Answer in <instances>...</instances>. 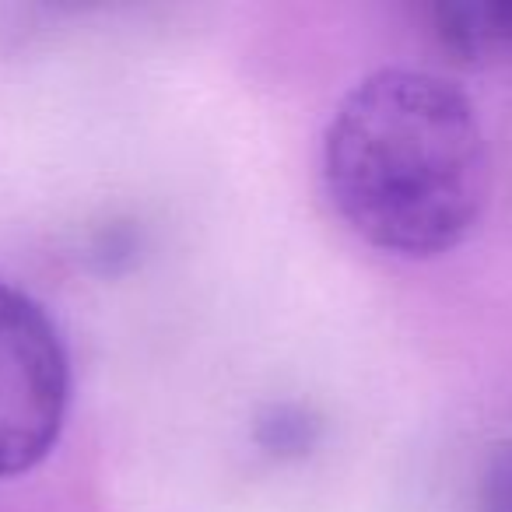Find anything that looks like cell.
I'll return each mask as SVG.
<instances>
[{
  "instance_id": "cell-1",
  "label": "cell",
  "mask_w": 512,
  "mask_h": 512,
  "mask_svg": "<svg viewBox=\"0 0 512 512\" xmlns=\"http://www.w3.org/2000/svg\"><path fill=\"white\" fill-rule=\"evenodd\" d=\"M323 183L369 246L407 260L449 253L477 228L491 193L477 109L435 74H369L327 123Z\"/></svg>"
},
{
  "instance_id": "cell-2",
  "label": "cell",
  "mask_w": 512,
  "mask_h": 512,
  "mask_svg": "<svg viewBox=\"0 0 512 512\" xmlns=\"http://www.w3.org/2000/svg\"><path fill=\"white\" fill-rule=\"evenodd\" d=\"M71 362L46 309L0 281V477H18L57 446Z\"/></svg>"
},
{
  "instance_id": "cell-3",
  "label": "cell",
  "mask_w": 512,
  "mask_h": 512,
  "mask_svg": "<svg viewBox=\"0 0 512 512\" xmlns=\"http://www.w3.org/2000/svg\"><path fill=\"white\" fill-rule=\"evenodd\" d=\"M428 22L453 64L470 71L512 64V0H439Z\"/></svg>"
},
{
  "instance_id": "cell-4",
  "label": "cell",
  "mask_w": 512,
  "mask_h": 512,
  "mask_svg": "<svg viewBox=\"0 0 512 512\" xmlns=\"http://www.w3.org/2000/svg\"><path fill=\"white\" fill-rule=\"evenodd\" d=\"M320 439V421L295 404H278L260 418L256 442L274 456H302Z\"/></svg>"
},
{
  "instance_id": "cell-5",
  "label": "cell",
  "mask_w": 512,
  "mask_h": 512,
  "mask_svg": "<svg viewBox=\"0 0 512 512\" xmlns=\"http://www.w3.org/2000/svg\"><path fill=\"white\" fill-rule=\"evenodd\" d=\"M484 512H512V449L498 453L484 477Z\"/></svg>"
}]
</instances>
